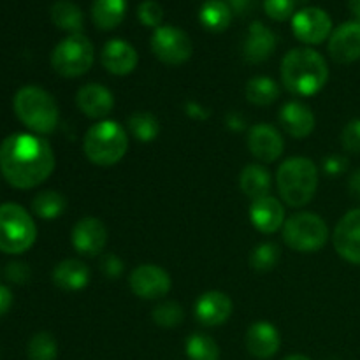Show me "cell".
Instances as JSON below:
<instances>
[{
  "instance_id": "obj_19",
  "label": "cell",
  "mask_w": 360,
  "mask_h": 360,
  "mask_svg": "<svg viewBox=\"0 0 360 360\" xmlns=\"http://www.w3.org/2000/svg\"><path fill=\"white\" fill-rule=\"evenodd\" d=\"M76 104L84 116L102 120L115 108V97L111 90L97 83H88L81 86L76 94Z\"/></svg>"
},
{
  "instance_id": "obj_16",
  "label": "cell",
  "mask_w": 360,
  "mask_h": 360,
  "mask_svg": "<svg viewBox=\"0 0 360 360\" xmlns=\"http://www.w3.org/2000/svg\"><path fill=\"white\" fill-rule=\"evenodd\" d=\"M101 62L108 72L115 76H129L139 62L136 48L123 39H111L105 42L101 53Z\"/></svg>"
},
{
  "instance_id": "obj_3",
  "label": "cell",
  "mask_w": 360,
  "mask_h": 360,
  "mask_svg": "<svg viewBox=\"0 0 360 360\" xmlns=\"http://www.w3.org/2000/svg\"><path fill=\"white\" fill-rule=\"evenodd\" d=\"M276 186L281 199L288 206H306L315 197L319 188V167L309 158H288L278 169Z\"/></svg>"
},
{
  "instance_id": "obj_37",
  "label": "cell",
  "mask_w": 360,
  "mask_h": 360,
  "mask_svg": "<svg viewBox=\"0 0 360 360\" xmlns=\"http://www.w3.org/2000/svg\"><path fill=\"white\" fill-rule=\"evenodd\" d=\"M341 144L348 153H360V118L352 120L341 134Z\"/></svg>"
},
{
  "instance_id": "obj_15",
  "label": "cell",
  "mask_w": 360,
  "mask_h": 360,
  "mask_svg": "<svg viewBox=\"0 0 360 360\" xmlns=\"http://www.w3.org/2000/svg\"><path fill=\"white\" fill-rule=\"evenodd\" d=\"M329 55L338 63H354L360 58V21L340 25L329 37Z\"/></svg>"
},
{
  "instance_id": "obj_33",
  "label": "cell",
  "mask_w": 360,
  "mask_h": 360,
  "mask_svg": "<svg viewBox=\"0 0 360 360\" xmlns=\"http://www.w3.org/2000/svg\"><path fill=\"white\" fill-rule=\"evenodd\" d=\"M281 259V250L274 243H262L250 255V266L259 273H267L274 269Z\"/></svg>"
},
{
  "instance_id": "obj_26",
  "label": "cell",
  "mask_w": 360,
  "mask_h": 360,
  "mask_svg": "<svg viewBox=\"0 0 360 360\" xmlns=\"http://www.w3.org/2000/svg\"><path fill=\"white\" fill-rule=\"evenodd\" d=\"M232 16H234V13L225 0H207L199 11L200 25L213 34L227 30L232 23Z\"/></svg>"
},
{
  "instance_id": "obj_35",
  "label": "cell",
  "mask_w": 360,
  "mask_h": 360,
  "mask_svg": "<svg viewBox=\"0 0 360 360\" xmlns=\"http://www.w3.org/2000/svg\"><path fill=\"white\" fill-rule=\"evenodd\" d=\"M137 18L144 27L158 28L162 27V20H164V9L155 0H144L137 7Z\"/></svg>"
},
{
  "instance_id": "obj_42",
  "label": "cell",
  "mask_w": 360,
  "mask_h": 360,
  "mask_svg": "<svg viewBox=\"0 0 360 360\" xmlns=\"http://www.w3.org/2000/svg\"><path fill=\"white\" fill-rule=\"evenodd\" d=\"M11 306H13V294H11L9 288L0 285V316L6 315Z\"/></svg>"
},
{
  "instance_id": "obj_10",
  "label": "cell",
  "mask_w": 360,
  "mask_h": 360,
  "mask_svg": "<svg viewBox=\"0 0 360 360\" xmlns=\"http://www.w3.org/2000/svg\"><path fill=\"white\" fill-rule=\"evenodd\" d=\"M292 32L297 41L308 46L322 44L333 34V20L319 7H304L292 18Z\"/></svg>"
},
{
  "instance_id": "obj_20",
  "label": "cell",
  "mask_w": 360,
  "mask_h": 360,
  "mask_svg": "<svg viewBox=\"0 0 360 360\" xmlns=\"http://www.w3.org/2000/svg\"><path fill=\"white\" fill-rule=\"evenodd\" d=\"M250 220L262 234H274L285 225V207L276 197L266 195L253 200L250 206Z\"/></svg>"
},
{
  "instance_id": "obj_13",
  "label": "cell",
  "mask_w": 360,
  "mask_h": 360,
  "mask_svg": "<svg viewBox=\"0 0 360 360\" xmlns=\"http://www.w3.org/2000/svg\"><path fill=\"white\" fill-rule=\"evenodd\" d=\"M72 246L79 255L97 257L108 245V229L102 220L94 217L81 218L72 229Z\"/></svg>"
},
{
  "instance_id": "obj_28",
  "label": "cell",
  "mask_w": 360,
  "mask_h": 360,
  "mask_svg": "<svg viewBox=\"0 0 360 360\" xmlns=\"http://www.w3.org/2000/svg\"><path fill=\"white\" fill-rule=\"evenodd\" d=\"M246 98L255 105H269L280 97V86L273 77L257 76L246 83Z\"/></svg>"
},
{
  "instance_id": "obj_22",
  "label": "cell",
  "mask_w": 360,
  "mask_h": 360,
  "mask_svg": "<svg viewBox=\"0 0 360 360\" xmlns=\"http://www.w3.org/2000/svg\"><path fill=\"white\" fill-rule=\"evenodd\" d=\"M276 49V35L271 28L262 25L260 21H253L248 28V35L245 39L243 53L248 63H262L273 56Z\"/></svg>"
},
{
  "instance_id": "obj_18",
  "label": "cell",
  "mask_w": 360,
  "mask_h": 360,
  "mask_svg": "<svg viewBox=\"0 0 360 360\" xmlns=\"http://www.w3.org/2000/svg\"><path fill=\"white\" fill-rule=\"evenodd\" d=\"M281 347L280 330L269 322H255L246 330V350L255 359L266 360L274 357Z\"/></svg>"
},
{
  "instance_id": "obj_34",
  "label": "cell",
  "mask_w": 360,
  "mask_h": 360,
  "mask_svg": "<svg viewBox=\"0 0 360 360\" xmlns=\"http://www.w3.org/2000/svg\"><path fill=\"white\" fill-rule=\"evenodd\" d=\"M151 319L157 323L158 327H164V329H174L185 319V311H183L181 304H178L176 301H167L162 302V304L155 306V309L151 311Z\"/></svg>"
},
{
  "instance_id": "obj_12",
  "label": "cell",
  "mask_w": 360,
  "mask_h": 360,
  "mask_svg": "<svg viewBox=\"0 0 360 360\" xmlns=\"http://www.w3.org/2000/svg\"><path fill=\"white\" fill-rule=\"evenodd\" d=\"M338 255L360 266V210H352L338 221L333 236Z\"/></svg>"
},
{
  "instance_id": "obj_9",
  "label": "cell",
  "mask_w": 360,
  "mask_h": 360,
  "mask_svg": "<svg viewBox=\"0 0 360 360\" xmlns=\"http://www.w3.org/2000/svg\"><path fill=\"white\" fill-rule=\"evenodd\" d=\"M151 51L165 65H181L192 58L193 44L186 32L164 25L155 28L151 35Z\"/></svg>"
},
{
  "instance_id": "obj_36",
  "label": "cell",
  "mask_w": 360,
  "mask_h": 360,
  "mask_svg": "<svg viewBox=\"0 0 360 360\" xmlns=\"http://www.w3.org/2000/svg\"><path fill=\"white\" fill-rule=\"evenodd\" d=\"M295 0H264V11L274 21H285L294 18Z\"/></svg>"
},
{
  "instance_id": "obj_5",
  "label": "cell",
  "mask_w": 360,
  "mask_h": 360,
  "mask_svg": "<svg viewBox=\"0 0 360 360\" xmlns=\"http://www.w3.org/2000/svg\"><path fill=\"white\" fill-rule=\"evenodd\" d=\"M129 150V137L118 122L102 120L88 129L83 141V151L91 164L98 167L116 165Z\"/></svg>"
},
{
  "instance_id": "obj_32",
  "label": "cell",
  "mask_w": 360,
  "mask_h": 360,
  "mask_svg": "<svg viewBox=\"0 0 360 360\" xmlns=\"http://www.w3.org/2000/svg\"><path fill=\"white\" fill-rule=\"evenodd\" d=\"M28 360H56L58 355V345L53 334L37 333L30 341L27 348Z\"/></svg>"
},
{
  "instance_id": "obj_6",
  "label": "cell",
  "mask_w": 360,
  "mask_h": 360,
  "mask_svg": "<svg viewBox=\"0 0 360 360\" xmlns=\"http://www.w3.org/2000/svg\"><path fill=\"white\" fill-rule=\"evenodd\" d=\"M37 238V227L30 213L20 204L0 206V252L18 255L30 248Z\"/></svg>"
},
{
  "instance_id": "obj_25",
  "label": "cell",
  "mask_w": 360,
  "mask_h": 360,
  "mask_svg": "<svg viewBox=\"0 0 360 360\" xmlns=\"http://www.w3.org/2000/svg\"><path fill=\"white\" fill-rule=\"evenodd\" d=\"M239 186L243 193L252 200L262 199L271 192V174L259 164H250L239 174Z\"/></svg>"
},
{
  "instance_id": "obj_23",
  "label": "cell",
  "mask_w": 360,
  "mask_h": 360,
  "mask_svg": "<svg viewBox=\"0 0 360 360\" xmlns=\"http://www.w3.org/2000/svg\"><path fill=\"white\" fill-rule=\"evenodd\" d=\"M53 283L65 292H79L90 283V269L77 259L62 260L53 269Z\"/></svg>"
},
{
  "instance_id": "obj_11",
  "label": "cell",
  "mask_w": 360,
  "mask_h": 360,
  "mask_svg": "<svg viewBox=\"0 0 360 360\" xmlns=\"http://www.w3.org/2000/svg\"><path fill=\"white\" fill-rule=\"evenodd\" d=\"M130 290L141 299L155 301L167 295L171 290V276L165 269L155 264H143L130 273Z\"/></svg>"
},
{
  "instance_id": "obj_29",
  "label": "cell",
  "mask_w": 360,
  "mask_h": 360,
  "mask_svg": "<svg viewBox=\"0 0 360 360\" xmlns=\"http://www.w3.org/2000/svg\"><path fill=\"white\" fill-rule=\"evenodd\" d=\"M127 127H129L134 139H137L139 143H151L160 134V123H158L157 116L148 111H137L130 115Z\"/></svg>"
},
{
  "instance_id": "obj_14",
  "label": "cell",
  "mask_w": 360,
  "mask_h": 360,
  "mask_svg": "<svg viewBox=\"0 0 360 360\" xmlns=\"http://www.w3.org/2000/svg\"><path fill=\"white\" fill-rule=\"evenodd\" d=\"M283 137L280 130L269 123H259L248 132V150L260 162H276L283 153Z\"/></svg>"
},
{
  "instance_id": "obj_27",
  "label": "cell",
  "mask_w": 360,
  "mask_h": 360,
  "mask_svg": "<svg viewBox=\"0 0 360 360\" xmlns=\"http://www.w3.org/2000/svg\"><path fill=\"white\" fill-rule=\"evenodd\" d=\"M51 21L60 30L70 32V35L81 34L84 27L83 11L69 0H58L51 7Z\"/></svg>"
},
{
  "instance_id": "obj_8",
  "label": "cell",
  "mask_w": 360,
  "mask_h": 360,
  "mask_svg": "<svg viewBox=\"0 0 360 360\" xmlns=\"http://www.w3.org/2000/svg\"><path fill=\"white\" fill-rule=\"evenodd\" d=\"M95 49L90 39L74 34L60 41L51 51V67L62 77H79L91 69Z\"/></svg>"
},
{
  "instance_id": "obj_39",
  "label": "cell",
  "mask_w": 360,
  "mask_h": 360,
  "mask_svg": "<svg viewBox=\"0 0 360 360\" xmlns=\"http://www.w3.org/2000/svg\"><path fill=\"white\" fill-rule=\"evenodd\" d=\"M30 267L25 262H11L9 266L6 267V276L7 280L13 281V283L23 285L30 280Z\"/></svg>"
},
{
  "instance_id": "obj_44",
  "label": "cell",
  "mask_w": 360,
  "mask_h": 360,
  "mask_svg": "<svg viewBox=\"0 0 360 360\" xmlns=\"http://www.w3.org/2000/svg\"><path fill=\"white\" fill-rule=\"evenodd\" d=\"M348 190H350V193L355 197V199L360 200V171H355L354 174L350 176V181H348Z\"/></svg>"
},
{
  "instance_id": "obj_38",
  "label": "cell",
  "mask_w": 360,
  "mask_h": 360,
  "mask_svg": "<svg viewBox=\"0 0 360 360\" xmlns=\"http://www.w3.org/2000/svg\"><path fill=\"white\" fill-rule=\"evenodd\" d=\"M101 271L104 273L105 278H120L123 273V262L120 260V257H116L115 253H108V255L102 257L101 260Z\"/></svg>"
},
{
  "instance_id": "obj_30",
  "label": "cell",
  "mask_w": 360,
  "mask_h": 360,
  "mask_svg": "<svg viewBox=\"0 0 360 360\" xmlns=\"http://www.w3.org/2000/svg\"><path fill=\"white\" fill-rule=\"evenodd\" d=\"M65 197L60 192H55V190H46V192L37 193L34 197V200H32V210H34V213L39 218H44V220L58 218L65 211Z\"/></svg>"
},
{
  "instance_id": "obj_31",
  "label": "cell",
  "mask_w": 360,
  "mask_h": 360,
  "mask_svg": "<svg viewBox=\"0 0 360 360\" xmlns=\"http://www.w3.org/2000/svg\"><path fill=\"white\" fill-rule=\"evenodd\" d=\"M185 348L190 360H220V347L207 334H190Z\"/></svg>"
},
{
  "instance_id": "obj_41",
  "label": "cell",
  "mask_w": 360,
  "mask_h": 360,
  "mask_svg": "<svg viewBox=\"0 0 360 360\" xmlns=\"http://www.w3.org/2000/svg\"><path fill=\"white\" fill-rule=\"evenodd\" d=\"M225 2L231 7L232 13L238 14V16H245V14H248L253 9L255 0H225Z\"/></svg>"
},
{
  "instance_id": "obj_21",
  "label": "cell",
  "mask_w": 360,
  "mask_h": 360,
  "mask_svg": "<svg viewBox=\"0 0 360 360\" xmlns=\"http://www.w3.org/2000/svg\"><path fill=\"white\" fill-rule=\"evenodd\" d=\"M278 120H280L281 129L288 136L295 137V139H304L315 130V115H313L308 105L297 101H290L283 104V108L280 109V115H278Z\"/></svg>"
},
{
  "instance_id": "obj_24",
  "label": "cell",
  "mask_w": 360,
  "mask_h": 360,
  "mask_svg": "<svg viewBox=\"0 0 360 360\" xmlns=\"http://www.w3.org/2000/svg\"><path fill=\"white\" fill-rule=\"evenodd\" d=\"M127 14V0H94L91 20L101 30H115Z\"/></svg>"
},
{
  "instance_id": "obj_2",
  "label": "cell",
  "mask_w": 360,
  "mask_h": 360,
  "mask_svg": "<svg viewBox=\"0 0 360 360\" xmlns=\"http://www.w3.org/2000/svg\"><path fill=\"white\" fill-rule=\"evenodd\" d=\"M329 79V65L319 51L311 48H295L281 62V81L290 94L311 97L319 94Z\"/></svg>"
},
{
  "instance_id": "obj_43",
  "label": "cell",
  "mask_w": 360,
  "mask_h": 360,
  "mask_svg": "<svg viewBox=\"0 0 360 360\" xmlns=\"http://www.w3.org/2000/svg\"><path fill=\"white\" fill-rule=\"evenodd\" d=\"M186 115L192 116V118L195 120H206L207 116H210V111L200 108V105L195 104V102H188V104H186Z\"/></svg>"
},
{
  "instance_id": "obj_17",
  "label": "cell",
  "mask_w": 360,
  "mask_h": 360,
  "mask_svg": "<svg viewBox=\"0 0 360 360\" xmlns=\"http://www.w3.org/2000/svg\"><path fill=\"white\" fill-rule=\"evenodd\" d=\"M195 319L206 327H218L232 315V301L220 290L204 292L195 302Z\"/></svg>"
},
{
  "instance_id": "obj_45",
  "label": "cell",
  "mask_w": 360,
  "mask_h": 360,
  "mask_svg": "<svg viewBox=\"0 0 360 360\" xmlns=\"http://www.w3.org/2000/svg\"><path fill=\"white\" fill-rule=\"evenodd\" d=\"M348 6H350V11L357 18V21H360V0H348Z\"/></svg>"
},
{
  "instance_id": "obj_4",
  "label": "cell",
  "mask_w": 360,
  "mask_h": 360,
  "mask_svg": "<svg viewBox=\"0 0 360 360\" xmlns=\"http://www.w3.org/2000/svg\"><path fill=\"white\" fill-rule=\"evenodd\" d=\"M14 112L27 129L48 136L58 125V104L51 94L39 86H23L14 95Z\"/></svg>"
},
{
  "instance_id": "obj_46",
  "label": "cell",
  "mask_w": 360,
  "mask_h": 360,
  "mask_svg": "<svg viewBox=\"0 0 360 360\" xmlns=\"http://www.w3.org/2000/svg\"><path fill=\"white\" fill-rule=\"evenodd\" d=\"M283 360H311V359H308L306 355H288V357H285Z\"/></svg>"
},
{
  "instance_id": "obj_7",
  "label": "cell",
  "mask_w": 360,
  "mask_h": 360,
  "mask_svg": "<svg viewBox=\"0 0 360 360\" xmlns=\"http://www.w3.org/2000/svg\"><path fill=\"white\" fill-rule=\"evenodd\" d=\"M327 239L329 229L319 214L301 211L285 220L283 241L294 252L315 253L326 246Z\"/></svg>"
},
{
  "instance_id": "obj_40",
  "label": "cell",
  "mask_w": 360,
  "mask_h": 360,
  "mask_svg": "<svg viewBox=\"0 0 360 360\" xmlns=\"http://www.w3.org/2000/svg\"><path fill=\"white\" fill-rule=\"evenodd\" d=\"M323 171L330 176L341 174V172L347 171V160L341 157H336V155H333V157H327L326 162H323Z\"/></svg>"
},
{
  "instance_id": "obj_1",
  "label": "cell",
  "mask_w": 360,
  "mask_h": 360,
  "mask_svg": "<svg viewBox=\"0 0 360 360\" xmlns=\"http://www.w3.org/2000/svg\"><path fill=\"white\" fill-rule=\"evenodd\" d=\"M0 171L11 186L30 190L55 171L51 144L34 134H13L0 144Z\"/></svg>"
}]
</instances>
